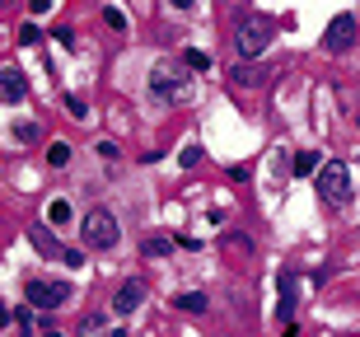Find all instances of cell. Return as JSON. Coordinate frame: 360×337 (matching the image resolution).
Returning <instances> with one entry per match:
<instances>
[{
	"label": "cell",
	"instance_id": "obj_24",
	"mask_svg": "<svg viewBox=\"0 0 360 337\" xmlns=\"http://www.w3.org/2000/svg\"><path fill=\"white\" fill-rule=\"evenodd\" d=\"M19 42H24V47H33V42H38V28L24 24V28H19Z\"/></svg>",
	"mask_w": 360,
	"mask_h": 337
},
{
	"label": "cell",
	"instance_id": "obj_26",
	"mask_svg": "<svg viewBox=\"0 0 360 337\" xmlns=\"http://www.w3.org/2000/svg\"><path fill=\"white\" fill-rule=\"evenodd\" d=\"M28 10H33V14H42V10H52V0H28Z\"/></svg>",
	"mask_w": 360,
	"mask_h": 337
},
{
	"label": "cell",
	"instance_id": "obj_23",
	"mask_svg": "<svg viewBox=\"0 0 360 337\" xmlns=\"http://www.w3.org/2000/svg\"><path fill=\"white\" fill-rule=\"evenodd\" d=\"M66 108L75 113V117H84V113H89V108H84V98H80V94H66Z\"/></svg>",
	"mask_w": 360,
	"mask_h": 337
},
{
	"label": "cell",
	"instance_id": "obj_9",
	"mask_svg": "<svg viewBox=\"0 0 360 337\" xmlns=\"http://www.w3.org/2000/svg\"><path fill=\"white\" fill-rule=\"evenodd\" d=\"M323 164H328V160H323L319 150H300V155L290 160V174H295V178H319Z\"/></svg>",
	"mask_w": 360,
	"mask_h": 337
},
{
	"label": "cell",
	"instance_id": "obj_16",
	"mask_svg": "<svg viewBox=\"0 0 360 337\" xmlns=\"http://www.w3.org/2000/svg\"><path fill=\"white\" fill-rule=\"evenodd\" d=\"M174 243H178V239H164V234H155V239L141 243V253H146V257H164L169 248H174Z\"/></svg>",
	"mask_w": 360,
	"mask_h": 337
},
{
	"label": "cell",
	"instance_id": "obj_11",
	"mask_svg": "<svg viewBox=\"0 0 360 337\" xmlns=\"http://www.w3.org/2000/svg\"><path fill=\"white\" fill-rule=\"evenodd\" d=\"M276 286H281V305H276V314L285 319V324H290L295 305H300V300H295V272H281V276H276Z\"/></svg>",
	"mask_w": 360,
	"mask_h": 337
},
{
	"label": "cell",
	"instance_id": "obj_8",
	"mask_svg": "<svg viewBox=\"0 0 360 337\" xmlns=\"http://www.w3.org/2000/svg\"><path fill=\"white\" fill-rule=\"evenodd\" d=\"M229 80L243 84V89H262V84L271 80V66H253V61H243V66L229 70Z\"/></svg>",
	"mask_w": 360,
	"mask_h": 337
},
{
	"label": "cell",
	"instance_id": "obj_28",
	"mask_svg": "<svg viewBox=\"0 0 360 337\" xmlns=\"http://www.w3.org/2000/svg\"><path fill=\"white\" fill-rule=\"evenodd\" d=\"M38 337H66V333H56V328H42V333Z\"/></svg>",
	"mask_w": 360,
	"mask_h": 337
},
{
	"label": "cell",
	"instance_id": "obj_3",
	"mask_svg": "<svg viewBox=\"0 0 360 337\" xmlns=\"http://www.w3.org/2000/svg\"><path fill=\"white\" fill-rule=\"evenodd\" d=\"M80 239H84V248H112V243L122 239V229H117V216L112 211H103V206H94V211H84V220H80Z\"/></svg>",
	"mask_w": 360,
	"mask_h": 337
},
{
	"label": "cell",
	"instance_id": "obj_27",
	"mask_svg": "<svg viewBox=\"0 0 360 337\" xmlns=\"http://www.w3.org/2000/svg\"><path fill=\"white\" fill-rule=\"evenodd\" d=\"M169 5H174V10H192V0H169Z\"/></svg>",
	"mask_w": 360,
	"mask_h": 337
},
{
	"label": "cell",
	"instance_id": "obj_15",
	"mask_svg": "<svg viewBox=\"0 0 360 337\" xmlns=\"http://www.w3.org/2000/svg\"><path fill=\"white\" fill-rule=\"evenodd\" d=\"M47 164H52V169H66L70 164V146L66 141H52V146H47Z\"/></svg>",
	"mask_w": 360,
	"mask_h": 337
},
{
	"label": "cell",
	"instance_id": "obj_22",
	"mask_svg": "<svg viewBox=\"0 0 360 337\" xmlns=\"http://www.w3.org/2000/svg\"><path fill=\"white\" fill-rule=\"evenodd\" d=\"M229 178H234V183H248V178H253V164H234Z\"/></svg>",
	"mask_w": 360,
	"mask_h": 337
},
{
	"label": "cell",
	"instance_id": "obj_17",
	"mask_svg": "<svg viewBox=\"0 0 360 337\" xmlns=\"http://www.w3.org/2000/svg\"><path fill=\"white\" fill-rule=\"evenodd\" d=\"M201 155H206V150H201L197 141H187V146H183V155H178V164H183V169H197V164H201Z\"/></svg>",
	"mask_w": 360,
	"mask_h": 337
},
{
	"label": "cell",
	"instance_id": "obj_20",
	"mask_svg": "<svg viewBox=\"0 0 360 337\" xmlns=\"http://www.w3.org/2000/svg\"><path fill=\"white\" fill-rule=\"evenodd\" d=\"M183 66L187 70H206V66H211V56H206V52H183Z\"/></svg>",
	"mask_w": 360,
	"mask_h": 337
},
{
	"label": "cell",
	"instance_id": "obj_4",
	"mask_svg": "<svg viewBox=\"0 0 360 337\" xmlns=\"http://www.w3.org/2000/svg\"><path fill=\"white\" fill-rule=\"evenodd\" d=\"M319 192L328 206H347L351 202V169L342 160H328L319 169Z\"/></svg>",
	"mask_w": 360,
	"mask_h": 337
},
{
	"label": "cell",
	"instance_id": "obj_14",
	"mask_svg": "<svg viewBox=\"0 0 360 337\" xmlns=\"http://www.w3.org/2000/svg\"><path fill=\"white\" fill-rule=\"evenodd\" d=\"M70 216H75V211H70L66 197H56V202L47 206V225H70Z\"/></svg>",
	"mask_w": 360,
	"mask_h": 337
},
{
	"label": "cell",
	"instance_id": "obj_18",
	"mask_svg": "<svg viewBox=\"0 0 360 337\" xmlns=\"http://www.w3.org/2000/svg\"><path fill=\"white\" fill-rule=\"evenodd\" d=\"M80 337H103V314H84L80 319Z\"/></svg>",
	"mask_w": 360,
	"mask_h": 337
},
{
	"label": "cell",
	"instance_id": "obj_2",
	"mask_svg": "<svg viewBox=\"0 0 360 337\" xmlns=\"http://www.w3.org/2000/svg\"><path fill=\"white\" fill-rule=\"evenodd\" d=\"M150 94L164 98V103H187V98H192V70L174 66V61L155 66L150 70Z\"/></svg>",
	"mask_w": 360,
	"mask_h": 337
},
{
	"label": "cell",
	"instance_id": "obj_1",
	"mask_svg": "<svg viewBox=\"0 0 360 337\" xmlns=\"http://www.w3.org/2000/svg\"><path fill=\"white\" fill-rule=\"evenodd\" d=\"M271 38H276V24H271L267 14H248V19H239V28H234V52H239L243 61H257V56L271 47Z\"/></svg>",
	"mask_w": 360,
	"mask_h": 337
},
{
	"label": "cell",
	"instance_id": "obj_21",
	"mask_svg": "<svg viewBox=\"0 0 360 337\" xmlns=\"http://www.w3.org/2000/svg\"><path fill=\"white\" fill-rule=\"evenodd\" d=\"M14 141H38V122H19V127H14Z\"/></svg>",
	"mask_w": 360,
	"mask_h": 337
},
{
	"label": "cell",
	"instance_id": "obj_19",
	"mask_svg": "<svg viewBox=\"0 0 360 337\" xmlns=\"http://www.w3.org/2000/svg\"><path fill=\"white\" fill-rule=\"evenodd\" d=\"M103 19H108V28H117V33H127V14H122L117 5H108V10H103Z\"/></svg>",
	"mask_w": 360,
	"mask_h": 337
},
{
	"label": "cell",
	"instance_id": "obj_6",
	"mask_svg": "<svg viewBox=\"0 0 360 337\" xmlns=\"http://www.w3.org/2000/svg\"><path fill=\"white\" fill-rule=\"evenodd\" d=\"M356 33H360V24H356V14H337L333 24H328V33H323V52H351L356 47Z\"/></svg>",
	"mask_w": 360,
	"mask_h": 337
},
{
	"label": "cell",
	"instance_id": "obj_5",
	"mask_svg": "<svg viewBox=\"0 0 360 337\" xmlns=\"http://www.w3.org/2000/svg\"><path fill=\"white\" fill-rule=\"evenodd\" d=\"M70 295H75V291H70V281H28L24 286V300L28 305H33V310H61V305H70Z\"/></svg>",
	"mask_w": 360,
	"mask_h": 337
},
{
	"label": "cell",
	"instance_id": "obj_13",
	"mask_svg": "<svg viewBox=\"0 0 360 337\" xmlns=\"http://www.w3.org/2000/svg\"><path fill=\"white\" fill-rule=\"evenodd\" d=\"M174 310H183V314H206V295H201V291H183V295H174Z\"/></svg>",
	"mask_w": 360,
	"mask_h": 337
},
{
	"label": "cell",
	"instance_id": "obj_10",
	"mask_svg": "<svg viewBox=\"0 0 360 337\" xmlns=\"http://www.w3.org/2000/svg\"><path fill=\"white\" fill-rule=\"evenodd\" d=\"M28 243H33V248H38L42 257H66V248H61V243L52 239V229H42V225L28 229Z\"/></svg>",
	"mask_w": 360,
	"mask_h": 337
},
{
	"label": "cell",
	"instance_id": "obj_7",
	"mask_svg": "<svg viewBox=\"0 0 360 337\" xmlns=\"http://www.w3.org/2000/svg\"><path fill=\"white\" fill-rule=\"evenodd\" d=\"M141 300H146V281H122L117 286V295H112V305H117V314H136L141 310Z\"/></svg>",
	"mask_w": 360,
	"mask_h": 337
},
{
	"label": "cell",
	"instance_id": "obj_12",
	"mask_svg": "<svg viewBox=\"0 0 360 337\" xmlns=\"http://www.w3.org/2000/svg\"><path fill=\"white\" fill-rule=\"evenodd\" d=\"M0 94H5V103H19V98H24V75H19L14 66L0 75Z\"/></svg>",
	"mask_w": 360,
	"mask_h": 337
},
{
	"label": "cell",
	"instance_id": "obj_25",
	"mask_svg": "<svg viewBox=\"0 0 360 337\" xmlns=\"http://www.w3.org/2000/svg\"><path fill=\"white\" fill-rule=\"evenodd\" d=\"M98 155H103V160H117L122 150H117V146H112V141H98Z\"/></svg>",
	"mask_w": 360,
	"mask_h": 337
}]
</instances>
